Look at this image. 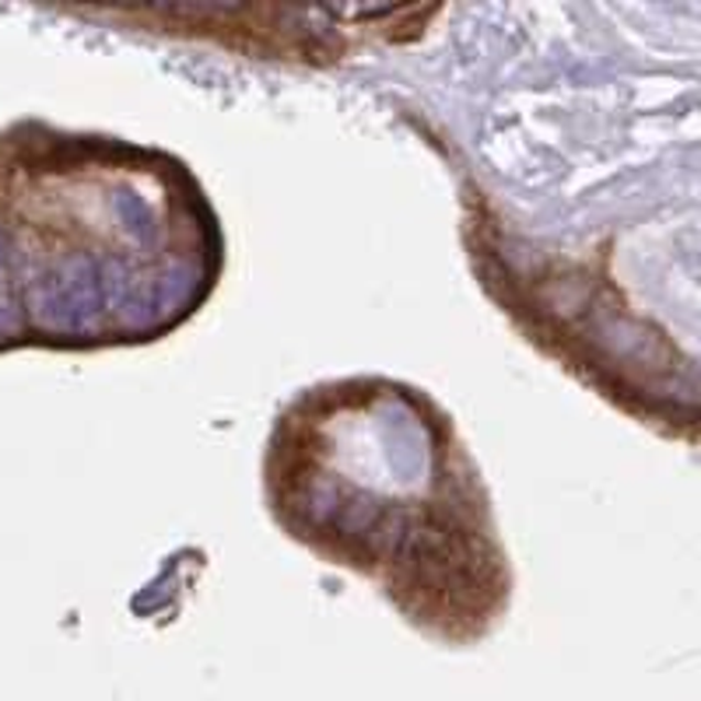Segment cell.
I'll return each instance as SVG.
<instances>
[{
	"label": "cell",
	"instance_id": "cell-1",
	"mask_svg": "<svg viewBox=\"0 0 701 701\" xmlns=\"http://www.w3.org/2000/svg\"><path fill=\"white\" fill-rule=\"evenodd\" d=\"M263 502L292 544L369 579L431 642L478 646L513 607L484 473L452 414L404 379L295 393L263 446Z\"/></svg>",
	"mask_w": 701,
	"mask_h": 701
}]
</instances>
